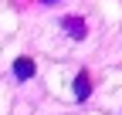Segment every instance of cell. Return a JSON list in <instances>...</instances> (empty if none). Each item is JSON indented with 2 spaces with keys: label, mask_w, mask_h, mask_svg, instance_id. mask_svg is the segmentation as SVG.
I'll return each mask as SVG.
<instances>
[{
  "label": "cell",
  "mask_w": 122,
  "mask_h": 115,
  "mask_svg": "<svg viewBox=\"0 0 122 115\" xmlns=\"http://www.w3.org/2000/svg\"><path fill=\"white\" fill-rule=\"evenodd\" d=\"M41 4H61V0H41Z\"/></svg>",
  "instance_id": "277c9868"
},
{
  "label": "cell",
  "mask_w": 122,
  "mask_h": 115,
  "mask_svg": "<svg viewBox=\"0 0 122 115\" xmlns=\"http://www.w3.org/2000/svg\"><path fill=\"white\" fill-rule=\"evenodd\" d=\"M92 91H95V78H92V71H78L71 81V95H75V102H88Z\"/></svg>",
  "instance_id": "7a4b0ae2"
},
{
  "label": "cell",
  "mask_w": 122,
  "mask_h": 115,
  "mask_svg": "<svg viewBox=\"0 0 122 115\" xmlns=\"http://www.w3.org/2000/svg\"><path fill=\"white\" fill-rule=\"evenodd\" d=\"M10 71H14V78H17V81H27V78L37 75V61H34V58H27V54H20V58H14Z\"/></svg>",
  "instance_id": "3957f363"
},
{
  "label": "cell",
  "mask_w": 122,
  "mask_h": 115,
  "mask_svg": "<svg viewBox=\"0 0 122 115\" xmlns=\"http://www.w3.org/2000/svg\"><path fill=\"white\" fill-rule=\"evenodd\" d=\"M61 31H65L71 41H85L88 37V24H85L81 14H65V17H61Z\"/></svg>",
  "instance_id": "6da1fadb"
}]
</instances>
